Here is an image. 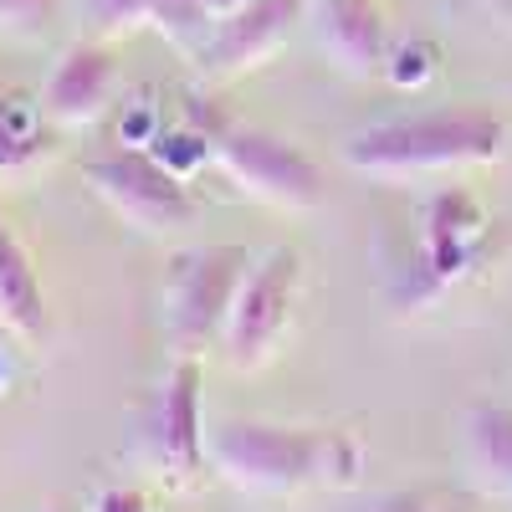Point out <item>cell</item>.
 I'll use <instances>...</instances> for the list:
<instances>
[{"label":"cell","mask_w":512,"mask_h":512,"mask_svg":"<svg viewBox=\"0 0 512 512\" xmlns=\"http://www.w3.org/2000/svg\"><path fill=\"white\" fill-rule=\"evenodd\" d=\"M210 466L241 492L282 497L297 487H354L364 446L349 431H292L272 420H226L210 431Z\"/></svg>","instance_id":"obj_1"},{"label":"cell","mask_w":512,"mask_h":512,"mask_svg":"<svg viewBox=\"0 0 512 512\" xmlns=\"http://www.w3.org/2000/svg\"><path fill=\"white\" fill-rule=\"evenodd\" d=\"M502 139L507 128L492 108H441L364 128L344 144V164L369 180H410V175L492 164L502 154Z\"/></svg>","instance_id":"obj_2"},{"label":"cell","mask_w":512,"mask_h":512,"mask_svg":"<svg viewBox=\"0 0 512 512\" xmlns=\"http://www.w3.org/2000/svg\"><path fill=\"white\" fill-rule=\"evenodd\" d=\"M251 256L241 246H195L175 251L164 272V333L180 359H200L221 338L231 297Z\"/></svg>","instance_id":"obj_3"},{"label":"cell","mask_w":512,"mask_h":512,"mask_svg":"<svg viewBox=\"0 0 512 512\" xmlns=\"http://www.w3.org/2000/svg\"><path fill=\"white\" fill-rule=\"evenodd\" d=\"M297 282H303V256L292 246H272V251L246 262L241 287L231 297V313H226V328H221V349L241 374L262 369L277 354L287 318H292Z\"/></svg>","instance_id":"obj_4"},{"label":"cell","mask_w":512,"mask_h":512,"mask_svg":"<svg viewBox=\"0 0 512 512\" xmlns=\"http://www.w3.org/2000/svg\"><path fill=\"white\" fill-rule=\"evenodd\" d=\"M88 185L123 226H134L144 236H169L195 221V200L185 180L149 149H113L93 159Z\"/></svg>","instance_id":"obj_5"},{"label":"cell","mask_w":512,"mask_h":512,"mask_svg":"<svg viewBox=\"0 0 512 512\" xmlns=\"http://www.w3.org/2000/svg\"><path fill=\"white\" fill-rule=\"evenodd\" d=\"M210 154H216L221 175L262 205L277 210H313L323 200V169L292 149L277 134H246V128H226V134L210 139Z\"/></svg>","instance_id":"obj_6"},{"label":"cell","mask_w":512,"mask_h":512,"mask_svg":"<svg viewBox=\"0 0 512 512\" xmlns=\"http://www.w3.org/2000/svg\"><path fill=\"white\" fill-rule=\"evenodd\" d=\"M149 446H154V466L164 482H175V487L200 482L205 461H210V436L200 420V364L195 359H175V369L164 374Z\"/></svg>","instance_id":"obj_7"},{"label":"cell","mask_w":512,"mask_h":512,"mask_svg":"<svg viewBox=\"0 0 512 512\" xmlns=\"http://www.w3.org/2000/svg\"><path fill=\"white\" fill-rule=\"evenodd\" d=\"M313 0H246L241 11L221 16L210 31L205 52L195 57L205 77H236L251 72L256 62H267L282 41L292 36V26L308 16Z\"/></svg>","instance_id":"obj_8"},{"label":"cell","mask_w":512,"mask_h":512,"mask_svg":"<svg viewBox=\"0 0 512 512\" xmlns=\"http://www.w3.org/2000/svg\"><path fill=\"white\" fill-rule=\"evenodd\" d=\"M313 36L323 57L344 77H379L390 67V21H384L379 0H313L308 6Z\"/></svg>","instance_id":"obj_9"},{"label":"cell","mask_w":512,"mask_h":512,"mask_svg":"<svg viewBox=\"0 0 512 512\" xmlns=\"http://www.w3.org/2000/svg\"><path fill=\"white\" fill-rule=\"evenodd\" d=\"M113 82H118V67H113L108 41L82 36L72 47H62V57L52 62L47 88H41V118L57 128L93 123L113 98Z\"/></svg>","instance_id":"obj_10"},{"label":"cell","mask_w":512,"mask_h":512,"mask_svg":"<svg viewBox=\"0 0 512 512\" xmlns=\"http://www.w3.org/2000/svg\"><path fill=\"white\" fill-rule=\"evenodd\" d=\"M0 328L16 338H41L47 333V292L31 267V251L11 231V216L0 210Z\"/></svg>","instance_id":"obj_11"},{"label":"cell","mask_w":512,"mask_h":512,"mask_svg":"<svg viewBox=\"0 0 512 512\" xmlns=\"http://www.w3.org/2000/svg\"><path fill=\"white\" fill-rule=\"evenodd\" d=\"M466 461L487 492L512 497V405H477L466 415Z\"/></svg>","instance_id":"obj_12"},{"label":"cell","mask_w":512,"mask_h":512,"mask_svg":"<svg viewBox=\"0 0 512 512\" xmlns=\"http://www.w3.org/2000/svg\"><path fill=\"white\" fill-rule=\"evenodd\" d=\"M477 205L466 195H441L431 205V231H425V251H431V267L441 277L456 272V262L466 256V236H477Z\"/></svg>","instance_id":"obj_13"},{"label":"cell","mask_w":512,"mask_h":512,"mask_svg":"<svg viewBox=\"0 0 512 512\" xmlns=\"http://www.w3.org/2000/svg\"><path fill=\"white\" fill-rule=\"evenodd\" d=\"M47 154V134H41V103L36 113L21 108L16 98H0V175H21Z\"/></svg>","instance_id":"obj_14"},{"label":"cell","mask_w":512,"mask_h":512,"mask_svg":"<svg viewBox=\"0 0 512 512\" xmlns=\"http://www.w3.org/2000/svg\"><path fill=\"white\" fill-rule=\"evenodd\" d=\"M149 26L169 41L175 52H185L190 62L205 52L210 31H216V16L205 11V0H149Z\"/></svg>","instance_id":"obj_15"},{"label":"cell","mask_w":512,"mask_h":512,"mask_svg":"<svg viewBox=\"0 0 512 512\" xmlns=\"http://www.w3.org/2000/svg\"><path fill=\"white\" fill-rule=\"evenodd\" d=\"M82 21L98 41H113L149 26V0H82Z\"/></svg>","instance_id":"obj_16"},{"label":"cell","mask_w":512,"mask_h":512,"mask_svg":"<svg viewBox=\"0 0 512 512\" xmlns=\"http://www.w3.org/2000/svg\"><path fill=\"white\" fill-rule=\"evenodd\" d=\"M62 0H0V36H36L47 31Z\"/></svg>","instance_id":"obj_17"},{"label":"cell","mask_w":512,"mask_h":512,"mask_svg":"<svg viewBox=\"0 0 512 512\" xmlns=\"http://www.w3.org/2000/svg\"><path fill=\"white\" fill-rule=\"evenodd\" d=\"M88 512H149V497L134 492V487H103L88 502Z\"/></svg>","instance_id":"obj_18"},{"label":"cell","mask_w":512,"mask_h":512,"mask_svg":"<svg viewBox=\"0 0 512 512\" xmlns=\"http://www.w3.org/2000/svg\"><path fill=\"white\" fill-rule=\"evenodd\" d=\"M369 512H431V497L425 492H390V497H379Z\"/></svg>","instance_id":"obj_19"},{"label":"cell","mask_w":512,"mask_h":512,"mask_svg":"<svg viewBox=\"0 0 512 512\" xmlns=\"http://www.w3.org/2000/svg\"><path fill=\"white\" fill-rule=\"evenodd\" d=\"M241 6H246V0H205V11L216 16V21H221V16H231V11H241Z\"/></svg>","instance_id":"obj_20"},{"label":"cell","mask_w":512,"mask_h":512,"mask_svg":"<svg viewBox=\"0 0 512 512\" xmlns=\"http://www.w3.org/2000/svg\"><path fill=\"white\" fill-rule=\"evenodd\" d=\"M52 512H62V507H52Z\"/></svg>","instance_id":"obj_21"}]
</instances>
